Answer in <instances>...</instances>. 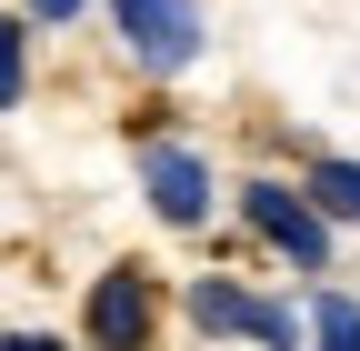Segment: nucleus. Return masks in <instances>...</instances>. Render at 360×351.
Here are the masks:
<instances>
[{
	"mask_svg": "<svg viewBox=\"0 0 360 351\" xmlns=\"http://www.w3.org/2000/svg\"><path fill=\"white\" fill-rule=\"evenodd\" d=\"M110 30H120V51H130V70H191L200 61V0H110Z\"/></svg>",
	"mask_w": 360,
	"mask_h": 351,
	"instance_id": "f257e3e1",
	"label": "nucleus"
},
{
	"mask_svg": "<svg viewBox=\"0 0 360 351\" xmlns=\"http://www.w3.org/2000/svg\"><path fill=\"white\" fill-rule=\"evenodd\" d=\"M240 221L290 261V271H330V211L310 191H281V181H240Z\"/></svg>",
	"mask_w": 360,
	"mask_h": 351,
	"instance_id": "f03ea898",
	"label": "nucleus"
},
{
	"mask_svg": "<svg viewBox=\"0 0 360 351\" xmlns=\"http://www.w3.org/2000/svg\"><path fill=\"white\" fill-rule=\"evenodd\" d=\"M191 321H200V331H240V341H260V351H290V341H300L290 301H260V291H240V281H191Z\"/></svg>",
	"mask_w": 360,
	"mask_h": 351,
	"instance_id": "7ed1b4c3",
	"label": "nucleus"
},
{
	"mask_svg": "<svg viewBox=\"0 0 360 351\" xmlns=\"http://www.w3.org/2000/svg\"><path fill=\"white\" fill-rule=\"evenodd\" d=\"M141 191H150V211H160L170 231L210 221V161L180 151V141H150V151H141Z\"/></svg>",
	"mask_w": 360,
	"mask_h": 351,
	"instance_id": "20e7f679",
	"label": "nucleus"
},
{
	"mask_svg": "<svg viewBox=\"0 0 360 351\" xmlns=\"http://www.w3.org/2000/svg\"><path fill=\"white\" fill-rule=\"evenodd\" d=\"M150 321H160L150 281L141 271H101V291H90V341H101V351H141Z\"/></svg>",
	"mask_w": 360,
	"mask_h": 351,
	"instance_id": "39448f33",
	"label": "nucleus"
},
{
	"mask_svg": "<svg viewBox=\"0 0 360 351\" xmlns=\"http://www.w3.org/2000/svg\"><path fill=\"white\" fill-rule=\"evenodd\" d=\"M310 201L330 221H360V161H310Z\"/></svg>",
	"mask_w": 360,
	"mask_h": 351,
	"instance_id": "423d86ee",
	"label": "nucleus"
},
{
	"mask_svg": "<svg viewBox=\"0 0 360 351\" xmlns=\"http://www.w3.org/2000/svg\"><path fill=\"white\" fill-rule=\"evenodd\" d=\"M310 341H321V351H360V301L350 291H321V301H310Z\"/></svg>",
	"mask_w": 360,
	"mask_h": 351,
	"instance_id": "0eeeda50",
	"label": "nucleus"
},
{
	"mask_svg": "<svg viewBox=\"0 0 360 351\" xmlns=\"http://www.w3.org/2000/svg\"><path fill=\"white\" fill-rule=\"evenodd\" d=\"M20 80H30V20H0V111L20 101Z\"/></svg>",
	"mask_w": 360,
	"mask_h": 351,
	"instance_id": "6e6552de",
	"label": "nucleus"
},
{
	"mask_svg": "<svg viewBox=\"0 0 360 351\" xmlns=\"http://www.w3.org/2000/svg\"><path fill=\"white\" fill-rule=\"evenodd\" d=\"M20 11H30V20H70L80 0H20Z\"/></svg>",
	"mask_w": 360,
	"mask_h": 351,
	"instance_id": "1a4fd4ad",
	"label": "nucleus"
},
{
	"mask_svg": "<svg viewBox=\"0 0 360 351\" xmlns=\"http://www.w3.org/2000/svg\"><path fill=\"white\" fill-rule=\"evenodd\" d=\"M0 351H60L51 331H11V341H0Z\"/></svg>",
	"mask_w": 360,
	"mask_h": 351,
	"instance_id": "9d476101",
	"label": "nucleus"
}]
</instances>
